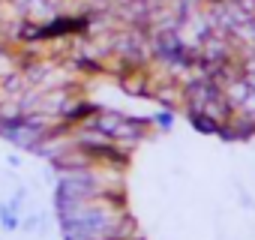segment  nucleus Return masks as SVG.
<instances>
[{
    "instance_id": "obj_1",
    "label": "nucleus",
    "mask_w": 255,
    "mask_h": 240,
    "mask_svg": "<svg viewBox=\"0 0 255 240\" xmlns=\"http://www.w3.org/2000/svg\"><path fill=\"white\" fill-rule=\"evenodd\" d=\"M120 120H123L120 114H114V111H105V114H102V117L96 120V126H99L102 132H108V135H111V132H114V129L120 126Z\"/></svg>"
},
{
    "instance_id": "obj_2",
    "label": "nucleus",
    "mask_w": 255,
    "mask_h": 240,
    "mask_svg": "<svg viewBox=\"0 0 255 240\" xmlns=\"http://www.w3.org/2000/svg\"><path fill=\"white\" fill-rule=\"evenodd\" d=\"M123 87L129 90L132 96H141V93H144V81H141V78H123Z\"/></svg>"
},
{
    "instance_id": "obj_3",
    "label": "nucleus",
    "mask_w": 255,
    "mask_h": 240,
    "mask_svg": "<svg viewBox=\"0 0 255 240\" xmlns=\"http://www.w3.org/2000/svg\"><path fill=\"white\" fill-rule=\"evenodd\" d=\"M159 123L162 126H171V114H159Z\"/></svg>"
}]
</instances>
